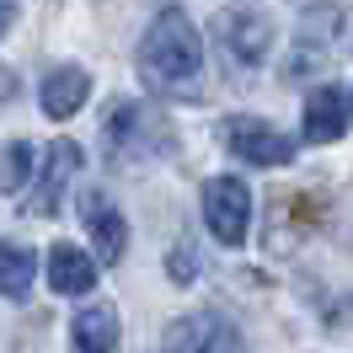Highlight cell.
<instances>
[{"instance_id":"6da1fadb","label":"cell","mask_w":353,"mask_h":353,"mask_svg":"<svg viewBox=\"0 0 353 353\" xmlns=\"http://www.w3.org/2000/svg\"><path fill=\"white\" fill-rule=\"evenodd\" d=\"M139 75L161 97H199L203 86V38L182 6H166L139 38Z\"/></svg>"},{"instance_id":"7a4b0ae2","label":"cell","mask_w":353,"mask_h":353,"mask_svg":"<svg viewBox=\"0 0 353 353\" xmlns=\"http://www.w3.org/2000/svg\"><path fill=\"white\" fill-rule=\"evenodd\" d=\"M203 225L220 246H241L252 225V188L241 176H209L203 182Z\"/></svg>"},{"instance_id":"3957f363","label":"cell","mask_w":353,"mask_h":353,"mask_svg":"<svg viewBox=\"0 0 353 353\" xmlns=\"http://www.w3.org/2000/svg\"><path fill=\"white\" fill-rule=\"evenodd\" d=\"M220 139H225V150L236 161H246V166H289L294 161V139H284L263 118H225Z\"/></svg>"},{"instance_id":"277c9868","label":"cell","mask_w":353,"mask_h":353,"mask_svg":"<svg viewBox=\"0 0 353 353\" xmlns=\"http://www.w3.org/2000/svg\"><path fill=\"white\" fill-rule=\"evenodd\" d=\"M108 139H112V161H118V155L134 161V155H161L166 145H172V129H161L145 108L118 102V108L108 112Z\"/></svg>"},{"instance_id":"5b68a950","label":"cell","mask_w":353,"mask_h":353,"mask_svg":"<svg viewBox=\"0 0 353 353\" xmlns=\"http://www.w3.org/2000/svg\"><path fill=\"white\" fill-rule=\"evenodd\" d=\"M220 38L236 54V65H263L268 48H273V17L263 6H225Z\"/></svg>"},{"instance_id":"8992f818","label":"cell","mask_w":353,"mask_h":353,"mask_svg":"<svg viewBox=\"0 0 353 353\" xmlns=\"http://www.w3.org/2000/svg\"><path fill=\"white\" fill-rule=\"evenodd\" d=\"M81 145L75 139H54L43 155V176H38V193L27 199V214H43V220H54L59 214V199H65V188L81 176Z\"/></svg>"},{"instance_id":"52a82bcc","label":"cell","mask_w":353,"mask_h":353,"mask_svg":"<svg viewBox=\"0 0 353 353\" xmlns=\"http://www.w3.org/2000/svg\"><path fill=\"white\" fill-rule=\"evenodd\" d=\"M48 284L59 289V294H70V300H81L97 284V263L75 241H54V252H48Z\"/></svg>"},{"instance_id":"ba28073f","label":"cell","mask_w":353,"mask_h":353,"mask_svg":"<svg viewBox=\"0 0 353 353\" xmlns=\"http://www.w3.org/2000/svg\"><path fill=\"white\" fill-rule=\"evenodd\" d=\"M43 112L54 118V123H65V118H75V112L86 108V97H91V75L81 65H65V70H54L43 81Z\"/></svg>"},{"instance_id":"9c48e42d","label":"cell","mask_w":353,"mask_h":353,"mask_svg":"<svg viewBox=\"0 0 353 353\" xmlns=\"http://www.w3.org/2000/svg\"><path fill=\"white\" fill-rule=\"evenodd\" d=\"M86 225H91V241H97V263H123V252H129V225H123V214L112 209L108 199H97L91 193L86 199Z\"/></svg>"},{"instance_id":"30bf717a","label":"cell","mask_w":353,"mask_h":353,"mask_svg":"<svg viewBox=\"0 0 353 353\" xmlns=\"http://www.w3.org/2000/svg\"><path fill=\"white\" fill-rule=\"evenodd\" d=\"M343 123H348V97L343 91H310L305 97V139L310 145H332V139H343Z\"/></svg>"},{"instance_id":"8fae6325","label":"cell","mask_w":353,"mask_h":353,"mask_svg":"<svg viewBox=\"0 0 353 353\" xmlns=\"http://www.w3.org/2000/svg\"><path fill=\"white\" fill-rule=\"evenodd\" d=\"M70 337H75V348H81V353H112V348H118V310L102 305V300L86 305V310H75Z\"/></svg>"},{"instance_id":"7c38bea8","label":"cell","mask_w":353,"mask_h":353,"mask_svg":"<svg viewBox=\"0 0 353 353\" xmlns=\"http://www.w3.org/2000/svg\"><path fill=\"white\" fill-rule=\"evenodd\" d=\"M32 279H38L32 252H22V246H11V241H0V294H6V300H27Z\"/></svg>"},{"instance_id":"4fadbf2b","label":"cell","mask_w":353,"mask_h":353,"mask_svg":"<svg viewBox=\"0 0 353 353\" xmlns=\"http://www.w3.org/2000/svg\"><path fill=\"white\" fill-rule=\"evenodd\" d=\"M32 172V145L27 139H11L6 150H0V193H17Z\"/></svg>"},{"instance_id":"5bb4252c","label":"cell","mask_w":353,"mask_h":353,"mask_svg":"<svg viewBox=\"0 0 353 353\" xmlns=\"http://www.w3.org/2000/svg\"><path fill=\"white\" fill-rule=\"evenodd\" d=\"M172 279L176 284H193V246H176L172 252Z\"/></svg>"},{"instance_id":"9a60e30c","label":"cell","mask_w":353,"mask_h":353,"mask_svg":"<svg viewBox=\"0 0 353 353\" xmlns=\"http://www.w3.org/2000/svg\"><path fill=\"white\" fill-rule=\"evenodd\" d=\"M11 22H17V11H11V6H6V0H0V38H6V32H11Z\"/></svg>"},{"instance_id":"2e32d148","label":"cell","mask_w":353,"mask_h":353,"mask_svg":"<svg viewBox=\"0 0 353 353\" xmlns=\"http://www.w3.org/2000/svg\"><path fill=\"white\" fill-rule=\"evenodd\" d=\"M348 102H353V97H348Z\"/></svg>"}]
</instances>
